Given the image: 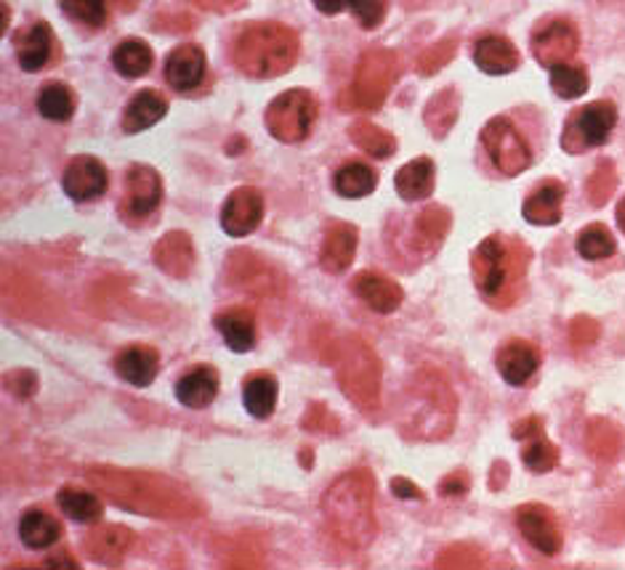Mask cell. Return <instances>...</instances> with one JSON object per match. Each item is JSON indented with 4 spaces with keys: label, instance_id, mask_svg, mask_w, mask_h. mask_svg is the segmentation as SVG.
Returning a JSON list of instances; mask_svg holds the SVG:
<instances>
[{
    "label": "cell",
    "instance_id": "obj_34",
    "mask_svg": "<svg viewBox=\"0 0 625 570\" xmlns=\"http://www.w3.org/2000/svg\"><path fill=\"white\" fill-rule=\"evenodd\" d=\"M460 111V96L455 88L439 90L432 101L426 104V126L432 128V133L436 139H445L447 130L455 126Z\"/></svg>",
    "mask_w": 625,
    "mask_h": 570
},
{
    "label": "cell",
    "instance_id": "obj_12",
    "mask_svg": "<svg viewBox=\"0 0 625 570\" xmlns=\"http://www.w3.org/2000/svg\"><path fill=\"white\" fill-rule=\"evenodd\" d=\"M513 438L522 441V462L527 464V470L543 475L557 467L559 449L545 438L543 419L540 417L522 419V422L517 424V430H513Z\"/></svg>",
    "mask_w": 625,
    "mask_h": 570
},
{
    "label": "cell",
    "instance_id": "obj_40",
    "mask_svg": "<svg viewBox=\"0 0 625 570\" xmlns=\"http://www.w3.org/2000/svg\"><path fill=\"white\" fill-rule=\"evenodd\" d=\"M617 186V170L612 160H602L596 165L594 173H591L589 183H585V194H589V202L594 207H604L610 202L612 192Z\"/></svg>",
    "mask_w": 625,
    "mask_h": 570
},
{
    "label": "cell",
    "instance_id": "obj_38",
    "mask_svg": "<svg viewBox=\"0 0 625 570\" xmlns=\"http://www.w3.org/2000/svg\"><path fill=\"white\" fill-rule=\"evenodd\" d=\"M585 443H589L591 454L598 456V460H612L621 451L623 435L607 419H594L589 428V435H585Z\"/></svg>",
    "mask_w": 625,
    "mask_h": 570
},
{
    "label": "cell",
    "instance_id": "obj_26",
    "mask_svg": "<svg viewBox=\"0 0 625 570\" xmlns=\"http://www.w3.org/2000/svg\"><path fill=\"white\" fill-rule=\"evenodd\" d=\"M168 104L158 90H139L128 104L126 117H123V128L126 133H141V130L152 128L155 122H160L166 117Z\"/></svg>",
    "mask_w": 625,
    "mask_h": 570
},
{
    "label": "cell",
    "instance_id": "obj_31",
    "mask_svg": "<svg viewBox=\"0 0 625 570\" xmlns=\"http://www.w3.org/2000/svg\"><path fill=\"white\" fill-rule=\"evenodd\" d=\"M59 509L70 517V520L83 523V526H94V523L102 520L104 507L102 502L96 499L91 491H81V488H62L56 496Z\"/></svg>",
    "mask_w": 625,
    "mask_h": 570
},
{
    "label": "cell",
    "instance_id": "obj_19",
    "mask_svg": "<svg viewBox=\"0 0 625 570\" xmlns=\"http://www.w3.org/2000/svg\"><path fill=\"white\" fill-rule=\"evenodd\" d=\"M474 64L487 75H509L519 67V51L509 37L485 35L474 45Z\"/></svg>",
    "mask_w": 625,
    "mask_h": 570
},
{
    "label": "cell",
    "instance_id": "obj_7",
    "mask_svg": "<svg viewBox=\"0 0 625 570\" xmlns=\"http://www.w3.org/2000/svg\"><path fill=\"white\" fill-rule=\"evenodd\" d=\"M396 77V56L392 51H368L360 58L357 67L354 85H351V96H354L357 107L362 109H379L386 101L389 90H392Z\"/></svg>",
    "mask_w": 625,
    "mask_h": 570
},
{
    "label": "cell",
    "instance_id": "obj_8",
    "mask_svg": "<svg viewBox=\"0 0 625 570\" xmlns=\"http://www.w3.org/2000/svg\"><path fill=\"white\" fill-rule=\"evenodd\" d=\"M581 49V35L568 19H551L545 28L532 35V56L540 67L557 69L572 62V56Z\"/></svg>",
    "mask_w": 625,
    "mask_h": 570
},
{
    "label": "cell",
    "instance_id": "obj_21",
    "mask_svg": "<svg viewBox=\"0 0 625 570\" xmlns=\"http://www.w3.org/2000/svg\"><path fill=\"white\" fill-rule=\"evenodd\" d=\"M115 372L123 383L136 385V388H147L160 372L158 351L145 348V345H134V348L120 351L115 358Z\"/></svg>",
    "mask_w": 625,
    "mask_h": 570
},
{
    "label": "cell",
    "instance_id": "obj_24",
    "mask_svg": "<svg viewBox=\"0 0 625 570\" xmlns=\"http://www.w3.org/2000/svg\"><path fill=\"white\" fill-rule=\"evenodd\" d=\"M155 264L171 277H187L194 266V247L192 239L184 232L166 234L155 247Z\"/></svg>",
    "mask_w": 625,
    "mask_h": 570
},
{
    "label": "cell",
    "instance_id": "obj_50",
    "mask_svg": "<svg viewBox=\"0 0 625 570\" xmlns=\"http://www.w3.org/2000/svg\"><path fill=\"white\" fill-rule=\"evenodd\" d=\"M617 226H621V232L625 234V196L621 200V205H617Z\"/></svg>",
    "mask_w": 625,
    "mask_h": 570
},
{
    "label": "cell",
    "instance_id": "obj_28",
    "mask_svg": "<svg viewBox=\"0 0 625 570\" xmlns=\"http://www.w3.org/2000/svg\"><path fill=\"white\" fill-rule=\"evenodd\" d=\"M134 534L123 526H104L86 539V547L94 560L99 562H117L131 549Z\"/></svg>",
    "mask_w": 625,
    "mask_h": 570
},
{
    "label": "cell",
    "instance_id": "obj_16",
    "mask_svg": "<svg viewBox=\"0 0 625 570\" xmlns=\"http://www.w3.org/2000/svg\"><path fill=\"white\" fill-rule=\"evenodd\" d=\"M354 292L362 303H368L375 313H394L402 305V287L394 279L379 271H362L354 279Z\"/></svg>",
    "mask_w": 625,
    "mask_h": 570
},
{
    "label": "cell",
    "instance_id": "obj_6",
    "mask_svg": "<svg viewBox=\"0 0 625 570\" xmlns=\"http://www.w3.org/2000/svg\"><path fill=\"white\" fill-rule=\"evenodd\" d=\"M481 143L504 175H519L532 165V152L509 117H492L481 128Z\"/></svg>",
    "mask_w": 625,
    "mask_h": 570
},
{
    "label": "cell",
    "instance_id": "obj_35",
    "mask_svg": "<svg viewBox=\"0 0 625 570\" xmlns=\"http://www.w3.org/2000/svg\"><path fill=\"white\" fill-rule=\"evenodd\" d=\"M349 136L357 147L364 149L370 157H375V160H386V157L396 152L394 136L381 130L379 126H373V122H354V126L349 128Z\"/></svg>",
    "mask_w": 625,
    "mask_h": 570
},
{
    "label": "cell",
    "instance_id": "obj_33",
    "mask_svg": "<svg viewBox=\"0 0 625 570\" xmlns=\"http://www.w3.org/2000/svg\"><path fill=\"white\" fill-rule=\"evenodd\" d=\"M59 534H62L59 523L41 509H32L19 520V539L30 549H49L51 544L59 541Z\"/></svg>",
    "mask_w": 625,
    "mask_h": 570
},
{
    "label": "cell",
    "instance_id": "obj_13",
    "mask_svg": "<svg viewBox=\"0 0 625 570\" xmlns=\"http://www.w3.org/2000/svg\"><path fill=\"white\" fill-rule=\"evenodd\" d=\"M107 170L96 157L81 154L70 162L67 170H64L62 186L67 196H73L75 202H91L99 200V196L107 192Z\"/></svg>",
    "mask_w": 625,
    "mask_h": 570
},
{
    "label": "cell",
    "instance_id": "obj_43",
    "mask_svg": "<svg viewBox=\"0 0 625 570\" xmlns=\"http://www.w3.org/2000/svg\"><path fill=\"white\" fill-rule=\"evenodd\" d=\"M349 11L357 17V22H360L364 30H373L379 28L383 17H386V0H351Z\"/></svg>",
    "mask_w": 625,
    "mask_h": 570
},
{
    "label": "cell",
    "instance_id": "obj_9",
    "mask_svg": "<svg viewBox=\"0 0 625 570\" xmlns=\"http://www.w3.org/2000/svg\"><path fill=\"white\" fill-rule=\"evenodd\" d=\"M162 200V181L152 168L134 165L126 175V192L120 200V213L126 218H147Z\"/></svg>",
    "mask_w": 625,
    "mask_h": 570
},
{
    "label": "cell",
    "instance_id": "obj_25",
    "mask_svg": "<svg viewBox=\"0 0 625 570\" xmlns=\"http://www.w3.org/2000/svg\"><path fill=\"white\" fill-rule=\"evenodd\" d=\"M394 186L407 202L428 200V194L434 192V162L428 157H419V160L402 165L394 175Z\"/></svg>",
    "mask_w": 625,
    "mask_h": 570
},
{
    "label": "cell",
    "instance_id": "obj_39",
    "mask_svg": "<svg viewBox=\"0 0 625 570\" xmlns=\"http://www.w3.org/2000/svg\"><path fill=\"white\" fill-rule=\"evenodd\" d=\"M551 88L559 98L572 101V98H581L589 90V75L575 64H564V67L551 69Z\"/></svg>",
    "mask_w": 625,
    "mask_h": 570
},
{
    "label": "cell",
    "instance_id": "obj_36",
    "mask_svg": "<svg viewBox=\"0 0 625 570\" xmlns=\"http://www.w3.org/2000/svg\"><path fill=\"white\" fill-rule=\"evenodd\" d=\"M38 111L51 122H64L73 117L75 111V96L67 85L62 83H51L45 85L38 96Z\"/></svg>",
    "mask_w": 625,
    "mask_h": 570
},
{
    "label": "cell",
    "instance_id": "obj_23",
    "mask_svg": "<svg viewBox=\"0 0 625 570\" xmlns=\"http://www.w3.org/2000/svg\"><path fill=\"white\" fill-rule=\"evenodd\" d=\"M216 330L234 353H247L256 345V316L247 308H230V311L219 313Z\"/></svg>",
    "mask_w": 625,
    "mask_h": 570
},
{
    "label": "cell",
    "instance_id": "obj_14",
    "mask_svg": "<svg viewBox=\"0 0 625 570\" xmlns=\"http://www.w3.org/2000/svg\"><path fill=\"white\" fill-rule=\"evenodd\" d=\"M205 77V54L198 45H179L166 62V80L171 83L173 90L187 94L194 90Z\"/></svg>",
    "mask_w": 625,
    "mask_h": 570
},
{
    "label": "cell",
    "instance_id": "obj_32",
    "mask_svg": "<svg viewBox=\"0 0 625 570\" xmlns=\"http://www.w3.org/2000/svg\"><path fill=\"white\" fill-rule=\"evenodd\" d=\"M336 192L347 200H362V196L373 194L379 175L373 168H368L364 162H347L336 170Z\"/></svg>",
    "mask_w": 625,
    "mask_h": 570
},
{
    "label": "cell",
    "instance_id": "obj_48",
    "mask_svg": "<svg viewBox=\"0 0 625 570\" xmlns=\"http://www.w3.org/2000/svg\"><path fill=\"white\" fill-rule=\"evenodd\" d=\"M315 6L322 11V14L333 17V14H341L343 9H349L351 0H315Z\"/></svg>",
    "mask_w": 625,
    "mask_h": 570
},
{
    "label": "cell",
    "instance_id": "obj_42",
    "mask_svg": "<svg viewBox=\"0 0 625 570\" xmlns=\"http://www.w3.org/2000/svg\"><path fill=\"white\" fill-rule=\"evenodd\" d=\"M455 51H458V43L455 41H442L432 45V49L419 58V72L421 75H434V72H439L445 64H451Z\"/></svg>",
    "mask_w": 625,
    "mask_h": 570
},
{
    "label": "cell",
    "instance_id": "obj_1",
    "mask_svg": "<svg viewBox=\"0 0 625 570\" xmlns=\"http://www.w3.org/2000/svg\"><path fill=\"white\" fill-rule=\"evenodd\" d=\"M530 250L522 239L487 237L472 255V277L481 298L495 308H509L525 287Z\"/></svg>",
    "mask_w": 625,
    "mask_h": 570
},
{
    "label": "cell",
    "instance_id": "obj_17",
    "mask_svg": "<svg viewBox=\"0 0 625 570\" xmlns=\"http://www.w3.org/2000/svg\"><path fill=\"white\" fill-rule=\"evenodd\" d=\"M357 252V228L351 223H330L320 250V266L328 273L347 271Z\"/></svg>",
    "mask_w": 625,
    "mask_h": 570
},
{
    "label": "cell",
    "instance_id": "obj_45",
    "mask_svg": "<svg viewBox=\"0 0 625 570\" xmlns=\"http://www.w3.org/2000/svg\"><path fill=\"white\" fill-rule=\"evenodd\" d=\"M6 385H9V390H14L17 396H32V392H35V375H32V372H11V375L6 377Z\"/></svg>",
    "mask_w": 625,
    "mask_h": 570
},
{
    "label": "cell",
    "instance_id": "obj_5",
    "mask_svg": "<svg viewBox=\"0 0 625 570\" xmlns=\"http://www.w3.org/2000/svg\"><path fill=\"white\" fill-rule=\"evenodd\" d=\"M617 122V109L612 101H594L589 107L572 111L564 122L562 149L568 154H583L589 149L602 147L612 136Z\"/></svg>",
    "mask_w": 625,
    "mask_h": 570
},
{
    "label": "cell",
    "instance_id": "obj_27",
    "mask_svg": "<svg viewBox=\"0 0 625 570\" xmlns=\"http://www.w3.org/2000/svg\"><path fill=\"white\" fill-rule=\"evenodd\" d=\"M451 213H447L445 207H439V205H432V207H426V209H421V215H419V221H415V247L423 255H432L439 250V245L445 241L447 237V232H451Z\"/></svg>",
    "mask_w": 625,
    "mask_h": 570
},
{
    "label": "cell",
    "instance_id": "obj_30",
    "mask_svg": "<svg viewBox=\"0 0 625 570\" xmlns=\"http://www.w3.org/2000/svg\"><path fill=\"white\" fill-rule=\"evenodd\" d=\"M152 49L139 37H128L113 51V64L115 69L120 72L123 77L128 80H136V77H145L149 69H152Z\"/></svg>",
    "mask_w": 625,
    "mask_h": 570
},
{
    "label": "cell",
    "instance_id": "obj_15",
    "mask_svg": "<svg viewBox=\"0 0 625 570\" xmlns=\"http://www.w3.org/2000/svg\"><path fill=\"white\" fill-rule=\"evenodd\" d=\"M495 364H498L500 377L513 385V388H519V385L530 383V377L538 372L540 351L536 345L525 343V340H513V343L504 345V348L498 351Z\"/></svg>",
    "mask_w": 625,
    "mask_h": 570
},
{
    "label": "cell",
    "instance_id": "obj_47",
    "mask_svg": "<svg viewBox=\"0 0 625 570\" xmlns=\"http://www.w3.org/2000/svg\"><path fill=\"white\" fill-rule=\"evenodd\" d=\"M392 488H394V494L400 496V499H421V491L415 488V483L405 481V477H394Z\"/></svg>",
    "mask_w": 625,
    "mask_h": 570
},
{
    "label": "cell",
    "instance_id": "obj_10",
    "mask_svg": "<svg viewBox=\"0 0 625 570\" xmlns=\"http://www.w3.org/2000/svg\"><path fill=\"white\" fill-rule=\"evenodd\" d=\"M262 218L264 196L253 186L234 189V192L226 196L224 207H221V228H224L230 237H247V234L256 232Z\"/></svg>",
    "mask_w": 625,
    "mask_h": 570
},
{
    "label": "cell",
    "instance_id": "obj_29",
    "mask_svg": "<svg viewBox=\"0 0 625 570\" xmlns=\"http://www.w3.org/2000/svg\"><path fill=\"white\" fill-rule=\"evenodd\" d=\"M243 404L247 409V415L256 419L272 417L277 406V379L269 375V372H258V375H251L245 379V390H243Z\"/></svg>",
    "mask_w": 625,
    "mask_h": 570
},
{
    "label": "cell",
    "instance_id": "obj_22",
    "mask_svg": "<svg viewBox=\"0 0 625 570\" xmlns=\"http://www.w3.org/2000/svg\"><path fill=\"white\" fill-rule=\"evenodd\" d=\"M562 202H564V183L562 181H543L540 186L525 200V221L532 226H553L562 221Z\"/></svg>",
    "mask_w": 625,
    "mask_h": 570
},
{
    "label": "cell",
    "instance_id": "obj_49",
    "mask_svg": "<svg viewBox=\"0 0 625 570\" xmlns=\"http://www.w3.org/2000/svg\"><path fill=\"white\" fill-rule=\"evenodd\" d=\"M49 568H77V562L75 560H70V557H54V560H49L45 562Z\"/></svg>",
    "mask_w": 625,
    "mask_h": 570
},
{
    "label": "cell",
    "instance_id": "obj_2",
    "mask_svg": "<svg viewBox=\"0 0 625 570\" xmlns=\"http://www.w3.org/2000/svg\"><path fill=\"white\" fill-rule=\"evenodd\" d=\"M322 515L333 534L351 549H362L375 536L373 481L364 473H349L330 486L322 499Z\"/></svg>",
    "mask_w": 625,
    "mask_h": 570
},
{
    "label": "cell",
    "instance_id": "obj_20",
    "mask_svg": "<svg viewBox=\"0 0 625 570\" xmlns=\"http://www.w3.org/2000/svg\"><path fill=\"white\" fill-rule=\"evenodd\" d=\"M219 396V375L211 366H194L176 383V398L187 409H205Z\"/></svg>",
    "mask_w": 625,
    "mask_h": 570
},
{
    "label": "cell",
    "instance_id": "obj_46",
    "mask_svg": "<svg viewBox=\"0 0 625 570\" xmlns=\"http://www.w3.org/2000/svg\"><path fill=\"white\" fill-rule=\"evenodd\" d=\"M468 486H472V483H468L466 473H453L451 477H445V481L439 483V494L442 496H460V494H466Z\"/></svg>",
    "mask_w": 625,
    "mask_h": 570
},
{
    "label": "cell",
    "instance_id": "obj_37",
    "mask_svg": "<svg viewBox=\"0 0 625 570\" xmlns=\"http://www.w3.org/2000/svg\"><path fill=\"white\" fill-rule=\"evenodd\" d=\"M578 252L585 260H604L610 255H615V237L610 234L607 226L602 223H591L578 234Z\"/></svg>",
    "mask_w": 625,
    "mask_h": 570
},
{
    "label": "cell",
    "instance_id": "obj_3",
    "mask_svg": "<svg viewBox=\"0 0 625 570\" xmlns=\"http://www.w3.org/2000/svg\"><path fill=\"white\" fill-rule=\"evenodd\" d=\"M301 54V41L290 28L275 22L251 24L234 41V67L247 77L272 80L285 75Z\"/></svg>",
    "mask_w": 625,
    "mask_h": 570
},
{
    "label": "cell",
    "instance_id": "obj_18",
    "mask_svg": "<svg viewBox=\"0 0 625 570\" xmlns=\"http://www.w3.org/2000/svg\"><path fill=\"white\" fill-rule=\"evenodd\" d=\"M51 54H54V35L45 22L30 24L17 35V58L24 72H41L49 67Z\"/></svg>",
    "mask_w": 625,
    "mask_h": 570
},
{
    "label": "cell",
    "instance_id": "obj_44",
    "mask_svg": "<svg viewBox=\"0 0 625 570\" xmlns=\"http://www.w3.org/2000/svg\"><path fill=\"white\" fill-rule=\"evenodd\" d=\"M570 337H572V343L581 345V348H583V345H591L594 340H598V324L589 316L575 319L570 326Z\"/></svg>",
    "mask_w": 625,
    "mask_h": 570
},
{
    "label": "cell",
    "instance_id": "obj_4",
    "mask_svg": "<svg viewBox=\"0 0 625 570\" xmlns=\"http://www.w3.org/2000/svg\"><path fill=\"white\" fill-rule=\"evenodd\" d=\"M317 120V98L309 90H285L266 109V128L283 143H298Z\"/></svg>",
    "mask_w": 625,
    "mask_h": 570
},
{
    "label": "cell",
    "instance_id": "obj_11",
    "mask_svg": "<svg viewBox=\"0 0 625 570\" xmlns=\"http://www.w3.org/2000/svg\"><path fill=\"white\" fill-rule=\"evenodd\" d=\"M517 526L530 547H536L540 555L553 557L562 552V530L553 520L549 507L543 504H522L517 509Z\"/></svg>",
    "mask_w": 625,
    "mask_h": 570
},
{
    "label": "cell",
    "instance_id": "obj_41",
    "mask_svg": "<svg viewBox=\"0 0 625 570\" xmlns=\"http://www.w3.org/2000/svg\"><path fill=\"white\" fill-rule=\"evenodd\" d=\"M62 11L86 28H102L107 22V0H62Z\"/></svg>",
    "mask_w": 625,
    "mask_h": 570
}]
</instances>
